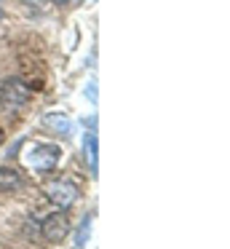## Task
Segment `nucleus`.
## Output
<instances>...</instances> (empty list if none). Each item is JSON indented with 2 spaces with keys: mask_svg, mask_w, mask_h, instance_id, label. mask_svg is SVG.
I'll return each instance as SVG.
<instances>
[{
  "mask_svg": "<svg viewBox=\"0 0 230 249\" xmlns=\"http://www.w3.org/2000/svg\"><path fill=\"white\" fill-rule=\"evenodd\" d=\"M62 161V147L59 145H35L27 156V166L37 174H48Z\"/></svg>",
  "mask_w": 230,
  "mask_h": 249,
  "instance_id": "1",
  "label": "nucleus"
},
{
  "mask_svg": "<svg viewBox=\"0 0 230 249\" xmlns=\"http://www.w3.org/2000/svg\"><path fill=\"white\" fill-rule=\"evenodd\" d=\"M0 102H3V107H8V110L24 107V105L30 102V89H27V83L19 81V78L3 81V86H0Z\"/></svg>",
  "mask_w": 230,
  "mask_h": 249,
  "instance_id": "2",
  "label": "nucleus"
},
{
  "mask_svg": "<svg viewBox=\"0 0 230 249\" xmlns=\"http://www.w3.org/2000/svg\"><path fill=\"white\" fill-rule=\"evenodd\" d=\"M40 233H43V238L46 241H51V244H62L64 238L70 236V217H67V212H53V214H48L46 220H43V225H40Z\"/></svg>",
  "mask_w": 230,
  "mask_h": 249,
  "instance_id": "3",
  "label": "nucleus"
},
{
  "mask_svg": "<svg viewBox=\"0 0 230 249\" xmlns=\"http://www.w3.org/2000/svg\"><path fill=\"white\" fill-rule=\"evenodd\" d=\"M46 196L53 201L56 206H62V209H67V206H72L75 201H78L80 190L75 182H70V179H51V182L46 185Z\"/></svg>",
  "mask_w": 230,
  "mask_h": 249,
  "instance_id": "4",
  "label": "nucleus"
},
{
  "mask_svg": "<svg viewBox=\"0 0 230 249\" xmlns=\"http://www.w3.org/2000/svg\"><path fill=\"white\" fill-rule=\"evenodd\" d=\"M83 153H86V163H88V169H91V177H96V174H99V140H96L94 131H86Z\"/></svg>",
  "mask_w": 230,
  "mask_h": 249,
  "instance_id": "5",
  "label": "nucleus"
},
{
  "mask_svg": "<svg viewBox=\"0 0 230 249\" xmlns=\"http://www.w3.org/2000/svg\"><path fill=\"white\" fill-rule=\"evenodd\" d=\"M43 124H46L48 129H53L56 134H62V137H72V134H75L72 118H67V115H62V113H48V115H43Z\"/></svg>",
  "mask_w": 230,
  "mask_h": 249,
  "instance_id": "6",
  "label": "nucleus"
},
{
  "mask_svg": "<svg viewBox=\"0 0 230 249\" xmlns=\"http://www.w3.org/2000/svg\"><path fill=\"white\" fill-rule=\"evenodd\" d=\"M21 185V177L16 169L11 166H0V190H14Z\"/></svg>",
  "mask_w": 230,
  "mask_h": 249,
  "instance_id": "7",
  "label": "nucleus"
},
{
  "mask_svg": "<svg viewBox=\"0 0 230 249\" xmlns=\"http://www.w3.org/2000/svg\"><path fill=\"white\" fill-rule=\"evenodd\" d=\"M91 228H94V217L86 214L83 222L78 225V231H75V247H78V249L86 247V241H88V236H91Z\"/></svg>",
  "mask_w": 230,
  "mask_h": 249,
  "instance_id": "8",
  "label": "nucleus"
},
{
  "mask_svg": "<svg viewBox=\"0 0 230 249\" xmlns=\"http://www.w3.org/2000/svg\"><path fill=\"white\" fill-rule=\"evenodd\" d=\"M53 3H70V0H53Z\"/></svg>",
  "mask_w": 230,
  "mask_h": 249,
  "instance_id": "9",
  "label": "nucleus"
},
{
  "mask_svg": "<svg viewBox=\"0 0 230 249\" xmlns=\"http://www.w3.org/2000/svg\"><path fill=\"white\" fill-rule=\"evenodd\" d=\"M3 17H5V14H3V8H0V19H3Z\"/></svg>",
  "mask_w": 230,
  "mask_h": 249,
  "instance_id": "10",
  "label": "nucleus"
},
{
  "mask_svg": "<svg viewBox=\"0 0 230 249\" xmlns=\"http://www.w3.org/2000/svg\"><path fill=\"white\" fill-rule=\"evenodd\" d=\"M0 142H3V131H0Z\"/></svg>",
  "mask_w": 230,
  "mask_h": 249,
  "instance_id": "11",
  "label": "nucleus"
}]
</instances>
